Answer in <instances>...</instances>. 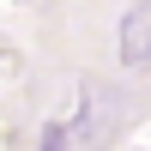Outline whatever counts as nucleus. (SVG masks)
I'll use <instances>...</instances> for the list:
<instances>
[{"label": "nucleus", "instance_id": "nucleus-1", "mask_svg": "<svg viewBox=\"0 0 151 151\" xmlns=\"http://www.w3.org/2000/svg\"><path fill=\"white\" fill-rule=\"evenodd\" d=\"M121 55L127 60H151V6H139L127 18V36H121Z\"/></svg>", "mask_w": 151, "mask_h": 151}]
</instances>
